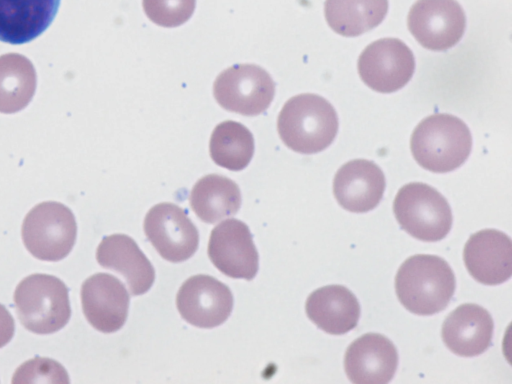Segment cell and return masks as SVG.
Listing matches in <instances>:
<instances>
[{
    "label": "cell",
    "instance_id": "6da1fadb",
    "mask_svg": "<svg viewBox=\"0 0 512 384\" xmlns=\"http://www.w3.org/2000/svg\"><path fill=\"white\" fill-rule=\"evenodd\" d=\"M455 275L441 257L417 254L406 259L395 277L400 303L411 313L433 315L444 310L455 292Z\"/></svg>",
    "mask_w": 512,
    "mask_h": 384
},
{
    "label": "cell",
    "instance_id": "7a4b0ae2",
    "mask_svg": "<svg viewBox=\"0 0 512 384\" xmlns=\"http://www.w3.org/2000/svg\"><path fill=\"white\" fill-rule=\"evenodd\" d=\"M284 144L302 154L326 149L338 132V117L325 98L304 93L290 98L282 107L277 121Z\"/></svg>",
    "mask_w": 512,
    "mask_h": 384
},
{
    "label": "cell",
    "instance_id": "3957f363",
    "mask_svg": "<svg viewBox=\"0 0 512 384\" xmlns=\"http://www.w3.org/2000/svg\"><path fill=\"white\" fill-rule=\"evenodd\" d=\"M410 148L421 167L435 173H446L467 160L472 148V136L460 118L436 113L416 126Z\"/></svg>",
    "mask_w": 512,
    "mask_h": 384
},
{
    "label": "cell",
    "instance_id": "277c9868",
    "mask_svg": "<svg viewBox=\"0 0 512 384\" xmlns=\"http://www.w3.org/2000/svg\"><path fill=\"white\" fill-rule=\"evenodd\" d=\"M14 303L21 324L36 334H51L69 321L68 288L57 277L32 274L17 285Z\"/></svg>",
    "mask_w": 512,
    "mask_h": 384
},
{
    "label": "cell",
    "instance_id": "5b68a950",
    "mask_svg": "<svg viewBox=\"0 0 512 384\" xmlns=\"http://www.w3.org/2000/svg\"><path fill=\"white\" fill-rule=\"evenodd\" d=\"M393 211L401 228L418 240L439 241L452 227L448 201L435 188L422 182L401 187L395 196Z\"/></svg>",
    "mask_w": 512,
    "mask_h": 384
},
{
    "label": "cell",
    "instance_id": "8992f818",
    "mask_svg": "<svg viewBox=\"0 0 512 384\" xmlns=\"http://www.w3.org/2000/svg\"><path fill=\"white\" fill-rule=\"evenodd\" d=\"M77 224L72 211L59 202H43L33 207L22 224V239L37 259L59 261L72 250Z\"/></svg>",
    "mask_w": 512,
    "mask_h": 384
},
{
    "label": "cell",
    "instance_id": "52a82bcc",
    "mask_svg": "<svg viewBox=\"0 0 512 384\" xmlns=\"http://www.w3.org/2000/svg\"><path fill=\"white\" fill-rule=\"evenodd\" d=\"M213 94L222 108L244 116H256L270 106L275 83L260 66L236 64L217 76Z\"/></svg>",
    "mask_w": 512,
    "mask_h": 384
},
{
    "label": "cell",
    "instance_id": "ba28073f",
    "mask_svg": "<svg viewBox=\"0 0 512 384\" xmlns=\"http://www.w3.org/2000/svg\"><path fill=\"white\" fill-rule=\"evenodd\" d=\"M415 59L411 49L397 38H383L369 44L358 59L362 81L381 93H392L412 78Z\"/></svg>",
    "mask_w": 512,
    "mask_h": 384
},
{
    "label": "cell",
    "instance_id": "9c48e42d",
    "mask_svg": "<svg viewBox=\"0 0 512 384\" xmlns=\"http://www.w3.org/2000/svg\"><path fill=\"white\" fill-rule=\"evenodd\" d=\"M147 239L165 260L179 263L189 259L199 245V233L185 210L173 203H159L145 216Z\"/></svg>",
    "mask_w": 512,
    "mask_h": 384
},
{
    "label": "cell",
    "instance_id": "30bf717a",
    "mask_svg": "<svg viewBox=\"0 0 512 384\" xmlns=\"http://www.w3.org/2000/svg\"><path fill=\"white\" fill-rule=\"evenodd\" d=\"M466 17L456 0H417L408 14V28L424 47L445 51L458 43Z\"/></svg>",
    "mask_w": 512,
    "mask_h": 384
},
{
    "label": "cell",
    "instance_id": "8fae6325",
    "mask_svg": "<svg viewBox=\"0 0 512 384\" xmlns=\"http://www.w3.org/2000/svg\"><path fill=\"white\" fill-rule=\"evenodd\" d=\"M233 295L224 283L209 275H194L180 287L176 305L181 317L199 328L223 324L233 309Z\"/></svg>",
    "mask_w": 512,
    "mask_h": 384
},
{
    "label": "cell",
    "instance_id": "7c38bea8",
    "mask_svg": "<svg viewBox=\"0 0 512 384\" xmlns=\"http://www.w3.org/2000/svg\"><path fill=\"white\" fill-rule=\"evenodd\" d=\"M208 256L224 275L252 280L259 269V256L249 227L238 219H227L211 232Z\"/></svg>",
    "mask_w": 512,
    "mask_h": 384
},
{
    "label": "cell",
    "instance_id": "4fadbf2b",
    "mask_svg": "<svg viewBox=\"0 0 512 384\" xmlns=\"http://www.w3.org/2000/svg\"><path fill=\"white\" fill-rule=\"evenodd\" d=\"M81 302L87 321L100 332H116L127 320L130 296L111 274L97 273L87 278L81 287Z\"/></svg>",
    "mask_w": 512,
    "mask_h": 384
},
{
    "label": "cell",
    "instance_id": "5bb4252c",
    "mask_svg": "<svg viewBox=\"0 0 512 384\" xmlns=\"http://www.w3.org/2000/svg\"><path fill=\"white\" fill-rule=\"evenodd\" d=\"M398 366V352L387 337L367 333L347 348L344 368L349 380L356 384H386Z\"/></svg>",
    "mask_w": 512,
    "mask_h": 384
},
{
    "label": "cell",
    "instance_id": "9a60e30c",
    "mask_svg": "<svg viewBox=\"0 0 512 384\" xmlns=\"http://www.w3.org/2000/svg\"><path fill=\"white\" fill-rule=\"evenodd\" d=\"M463 258L470 275L485 285H498L512 275V242L496 229L480 230L467 240Z\"/></svg>",
    "mask_w": 512,
    "mask_h": 384
},
{
    "label": "cell",
    "instance_id": "2e32d148",
    "mask_svg": "<svg viewBox=\"0 0 512 384\" xmlns=\"http://www.w3.org/2000/svg\"><path fill=\"white\" fill-rule=\"evenodd\" d=\"M386 187L381 168L365 159L351 160L342 165L333 180V193L341 207L354 213L374 209Z\"/></svg>",
    "mask_w": 512,
    "mask_h": 384
},
{
    "label": "cell",
    "instance_id": "e0dca14e",
    "mask_svg": "<svg viewBox=\"0 0 512 384\" xmlns=\"http://www.w3.org/2000/svg\"><path fill=\"white\" fill-rule=\"evenodd\" d=\"M494 322L490 313L477 304L466 303L454 309L442 325V340L454 354L474 357L491 344Z\"/></svg>",
    "mask_w": 512,
    "mask_h": 384
},
{
    "label": "cell",
    "instance_id": "ac0fdd59",
    "mask_svg": "<svg viewBox=\"0 0 512 384\" xmlns=\"http://www.w3.org/2000/svg\"><path fill=\"white\" fill-rule=\"evenodd\" d=\"M100 266L120 273L134 296L146 293L155 280L151 262L128 235L105 236L96 251Z\"/></svg>",
    "mask_w": 512,
    "mask_h": 384
},
{
    "label": "cell",
    "instance_id": "d6986e66",
    "mask_svg": "<svg viewBox=\"0 0 512 384\" xmlns=\"http://www.w3.org/2000/svg\"><path fill=\"white\" fill-rule=\"evenodd\" d=\"M60 0H0V41L28 43L52 23Z\"/></svg>",
    "mask_w": 512,
    "mask_h": 384
},
{
    "label": "cell",
    "instance_id": "ffe728a7",
    "mask_svg": "<svg viewBox=\"0 0 512 384\" xmlns=\"http://www.w3.org/2000/svg\"><path fill=\"white\" fill-rule=\"evenodd\" d=\"M305 309L318 328L332 335L351 331L360 318L358 299L342 285H327L313 291L306 300Z\"/></svg>",
    "mask_w": 512,
    "mask_h": 384
},
{
    "label": "cell",
    "instance_id": "44dd1931",
    "mask_svg": "<svg viewBox=\"0 0 512 384\" xmlns=\"http://www.w3.org/2000/svg\"><path fill=\"white\" fill-rule=\"evenodd\" d=\"M190 205L202 221L215 223L238 212L241 192L233 180L218 174H209L193 186Z\"/></svg>",
    "mask_w": 512,
    "mask_h": 384
},
{
    "label": "cell",
    "instance_id": "7402d4cb",
    "mask_svg": "<svg viewBox=\"0 0 512 384\" xmlns=\"http://www.w3.org/2000/svg\"><path fill=\"white\" fill-rule=\"evenodd\" d=\"M388 12V0H326L324 13L336 33L355 37L379 25Z\"/></svg>",
    "mask_w": 512,
    "mask_h": 384
},
{
    "label": "cell",
    "instance_id": "603a6c76",
    "mask_svg": "<svg viewBox=\"0 0 512 384\" xmlns=\"http://www.w3.org/2000/svg\"><path fill=\"white\" fill-rule=\"evenodd\" d=\"M37 77L30 60L17 53L0 56V112L25 108L36 89Z\"/></svg>",
    "mask_w": 512,
    "mask_h": 384
},
{
    "label": "cell",
    "instance_id": "cb8c5ba5",
    "mask_svg": "<svg viewBox=\"0 0 512 384\" xmlns=\"http://www.w3.org/2000/svg\"><path fill=\"white\" fill-rule=\"evenodd\" d=\"M210 156L219 166L240 171L248 166L254 154V138L239 122L227 120L218 124L210 137Z\"/></svg>",
    "mask_w": 512,
    "mask_h": 384
},
{
    "label": "cell",
    "instance_id": "d4e9b609",
    "mask_svg": "<svg viewBox=\"0 0 512 384\" xmlns=\"http://www.w3.org/2000/svg\"><path fill=\"white\" fill-rule=\"evenodd\" d=\"M147 17L163 27H177L190 19L196 0H143Z\"/></svg>",
    "mask_w": 512,
    "mask_h": 384
},
{
    "label": "cell",
    "instance_id": "484cf974",
    "mask_svg": "<svg viewBox=\"0 0 512 384\" xmlns=\"http://www.w3.org/2000/svg\"><path fill=\"white\" fill-rule=\"evenodd\" d=\"M12 383H69L64 367L53 359L36 357L15 371Z\"/></svg>",
    "mask_w": 512,
    "mask_h": 384
},
{
    "label": "cell",
    "instance_id": "4316f807",
    "mask_svg": "<svg viewBox=\"0 0 512 384\" xmlns=\"http://www.w3.org/2000/svg\"><path fill=\"white\" fill-rule=\"evenodd\" d=\"M14 331L15 324L12 315L4 305L0 304V348L12 339Z\"/></svg>",
    "mask_w": 512,
    "mask_h": 384
}]
</instances>
